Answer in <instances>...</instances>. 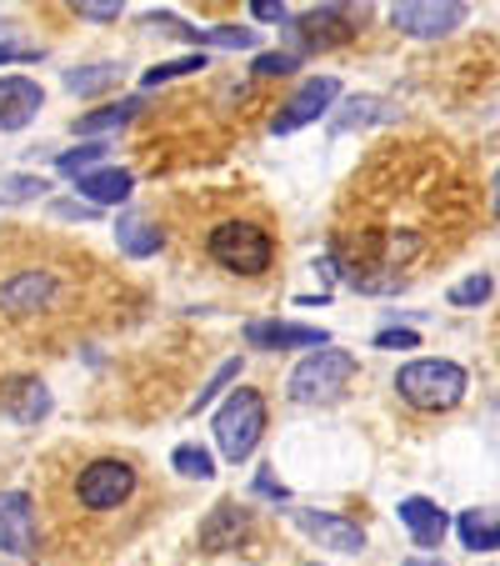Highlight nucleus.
<instances>
[{"instance_id": "28", "label": "nucleus", "mask_w": 500, "mask_h": 566, "mask_svg": "<svg viewBox=\"0 0 500 566\" xmlns=\"http://www.w3.org/2000/svg\"><path fill=\"white\" fill-rule=\"evenodd\" d=\"M296 65H300V51H266V55H256L251 61V75H296Z\"/></svg>"}, {"instance_id": "8", "label": "nucleus", "mask_w": 500, "mask_h": 566, "mask_svg": "<svg viewBox=\"0 0 500 566\" xmlns=\"http://www.w3.org/2000/svg\"><path fill=\"white\" fill-rule=\"evenodd\" d=\"M286 31L296 35L300 55L306 51H341V45H351V35H355V15L345 11V6H320V11L296 15V21L286 15Z\"/></svg>"}, {"instance_id": "25", "label": "nucleus", "mask_w": 500, "mask_h": 566, "mask_svg": "<svg viewBox=\"0 0 500 566\" xmlns=\"http://www.w3.org/2000/svg\"><path fill=\"white\" fill-rule=\"evenodd\" d=\"M205 65V55H181V61H166V65H150L146 75H140V86L146 91H160L166 81H181V75H195Z\"/></svg>"}, {"instance_id": "32", "label": "nucleus", "mask_w": 500, "mask_h": 566, "mask_svg": "<svg viewBox=\"0 0 500 566\" xmlns=\"http://www.w3.org/2000/svg\"><path fill=\"white\" fill-rule=\"evenodd\" d=\"M415 342H421L415 332H381V336H375V346H381V352H411Z\"/></svg>"}, {"instance_id": "29", "label": "nucleus", "mask_w": 500, "mask_h": 566, "mask_svg": "<svg viewBox=\"0 0 500 566\" xmlns=\"http://www.w3.org/2000/svg\"><path fill=\"white\" fill-rule=\"evenodd\" d=\"M480 301H490V276L480 271V276H466L460 286H450V306H480Z\"/></svg>"}, {"instance_id": "13", "label": "nucleus", "mask_w": 500, "mask_h": 566, "mask_svg": "<svg viewBox=\"0 0 500 566\" xmlns=\"http://www.w3.org/2000/svg\"><path fill=\"white\" fill-rule=\"evenodd\" d=\"M0 552H35V502L25 492H0Z\"/></svg>"}, {"instance_id": "7", "label": "nucleus", "mask_w": 500, "mask_h": 566, "mask_svg": "<svg viewBox=\"0 0 500 566\" xmlns=\"http://www.w3.org/2000/svg\"><path fill=\"white\" fill-rule=\"evenodd\" d=\"M336 101H341V81H336V75H310V81H300V86L280 101L270 130H276V136H290V130H300V126H316Z\"/></svg>"}, {"instance_id": "11", "label": "nucleus", "mask_w": 500, "mask_h": 566, "mask_svg": "<svg viewBox=\"0 0 500 566\" xmlns=\"http://www.w3.org/2000/svg\"><path fill=\"white\" fill-rule=\"evenodd\" d=\"M245 342L256 352H320V346H330V332L326 326H296V321H251Z\"/></svg>"}, {"instance_id": "16", "label": "nucleus", "mask_w": 500, "mask_h": 566, "mask_svg": "<svg viewBox=\"0 0 500 566\" xmlns=\"http://www.w3.org/2000/svg\"><path fill=\"white\" fill-rule=\"evenodd\" d=\"M81 196H86L91 206H120V201H130V191H136V176L130 171H120V166H110V171H91V176H81Z\"/></svg>"}, {"instance_id": "2", "label": "nucleus", "mask_w": 500, "mask_h": 566, "mask_svg": "<svg viewBox=\"0 0 500 566\" xmlns=\"http://www.w3.org/2000/svg\"><path fill=\"white\" fill-rule=\"evenodd\" d=\"M205 256L231 276H266L276 266V241H270L266 226L231 216V221H215L205 231Z\"/></svg>"}, {"instance_id": "34", "label": "nucleus", "mask_w": 500, "mask_h": 566, "mask_svg": "<svg viewBox=\"0 0 500 566\" xmlns=\"http://www.w3.org/2000/svg\"><path fill=\"white\" fill-rule=\"evenodd\" d=\"M256 492H260V496H270V502H286V486H276V471H270V467H260Z\"/></svg>"}, {"instance_id": "30", "label": "nucleus", "mask_w": 500, "mask_h": 566, "mask_svg": "<svg viewBox=\"0 0 500 566\" xmlns=\"http://www.w3.org/2000/svg\"><path fill=\"white\" fill-rule=\"evenodd\" d=\"M235 376H241V356H231V361H225V366H215V376L201 386V396H195V407H191V411L211 407V396H215V391H225V386H231Z\"/></svg>"}, {"instance_id": "21", "label": "nucleus", "mask_w": 500, "mask_h": 566, "mask_svg": "<svg viewBox=\"0 0 500 566\" xmlns=\"http://www.w3.org/2000/svg\"><path fill=\"white\" fill-rule=\"evenodd\" d=\"M395 106L391 101H375V96H361V101H345L330 120V130H361V126H375V120H391Z\"/></svg>"}, {"instance_id": "33", "label": "nucleus", "mask_w": 500, "mask_h": 566, "mask_svg": "<svg viewBox=\"0 0 500 566\" xmlns=\"http://www.w3.org/2000/svg\"><path fill=\"white\" fill-rule=\"evenodd\" d=\"M251 15H256V21H280L286 25V6H280V0H251Z\"/></svg>"}, {"instance_id": "14", "label": "nucleus", "mask_w": 500, "mask_h": 566, "mask_svg": "<svg viewBox=\"0 0 500 566\" xmlns=\"http://www.w3.org/2000/svg\"><path fill=\"white\" fill-rule=\"evenodd\" d=\"M45 91L31 75H0V130H21L41 116Z\"/></svg>"}, {"instance_id": "15", "label": "nucleus", "mask_w": 500, "mask_h": 566, "mask_svg": "<svg viewBox=\"0 0 500 566\" xmlns=\"http://www.w3.org/2000/svg\"><path fill=\"white\" fill-rule=\"evenodd\" d=\"M401 526L411 532L415 546L436 552V546L446 542V532H450V516H446V506H436L430 496H405L401 502Z\"/></svg>"}, {"instance_id": "6", "label": "nucleus", "mask_w": 500, "mask_h": 566, "mask_svg": "<svg viewBox=\"0 0 500 566\" xmlns=\"http://www.w3.org/2000/svg\"><path fill=\"white\" fill-rule=\"evenodd\" d=\"M61 296H65V281L55 276V271H41V266H25V271L0 281V311L15 321L45 316V311H55Z\"/></svg>"}, {"instance_id": "17", "label": "nucleus", "mask_w": 500, "mask_h": 566, "mask_svg": "<svg viewBox=\"0 0 500 566\" xmlns=\"http://www.w3.org/2000/svg\"><path fill=\"white\" fill-rule=\"evenodd\" d=\"M116 241H120V251H126V256H136V261H146V256H156V251H160V231L146 221V211H136V206H126V211H120Z\"/></svg>"}, {"instance_id": "35", "label": "nucleus", "mask_w": 500, "mask_h": 566, "mask_svg": "<svg viewBox=\"0 0 500 566\" xmlns=\"http://www.w3.org/2000/svg\"><path fill=\"white\" fill-rule=\"evenodd\" d=\"M401 566H446V562H440V556H405Z\"/></svg>"}, {"instance_id": "20", "label": "nucleus", "mask_w": 500, "mask_h": 566, "mask_svg": "<svg viewBox=\"0 0 500 566\" xmlns=\"http://www.w3.org/2000/svg\"><path fill=\"white\" fill-rule=\"evenodd\" d=\"M120 86V65L116 61H96V65H75L65 71V91L71 96H100V91Z\"/></svg>"}, {"instance_id": "36", "label": "nucleus", "mask_w": 500, "mask_h": 566, "mask_svg": "<svg viewBox=\"0 0 500 566\" xmlns=\"http://www.w3.org/2000/svg\"><path fill=\"white\" fill-rule=\"evenodd\" d=\"M490 206H496V221H500V166H496V181H490Z\"/></svg>"}, {"instance_id": "1", "label": "nucleus", "mask_w": 500, "mask_h": 566, "mask_svg": "<svg viewBox=\"0 0 500 566\" xmlns=\"http://www.w3.org/2000/svg\"><path fill=\"white\" fill-rule=\"evenodd\" d=\"M395 391L411 411H456L470 391V376L446 356H415L395 371Z\"/></svg>"}, {"instance_id": "31", "label": "nucleus", "mask_w": 500, "mask_h": 566, "mask_svg": "<svg viewBox=\"0 0 500 566\" xmlns=\"http://www.w3.org/2000/svg\"><path fill=\"white\" fill-rule=\"evenodd\" d=\"M75 11L86 15V21H116V15H120V0H86V6H75Z\"/></svg>"}, {"instance_id": "9", "label": "nucleus", "mask_w": 500, "mask_h": 566, "mask_svg": "<svg viewBox=\"0 0 500 566\" xmlns=\"http://www.w3.org/2000/svg\"><path fill=\"white\" fill-rule=\"evenodd\" d=\"M290 522H296L300 536H310V542H320L326 552H365V526H355L351 516H336V512H316V506H300V512H290Z\"/></svg>"}, {"instance_id": "18", "label": "nucleus", "mask_w": 500, "mask_h": 566, "mask_svg": "<svg viewBox=\"0 0 500 566\" xmlns=\"http://www.w3.org/2000/svg\"><path fill=\"white\" fill-rule=\"evenodd\" d=\"M450 526L460 532V542H466L470 552H500V516L490 512V506H470V512H460Z\"/></svg>"}, {"instance_id": "10", "label": "nucleus", "mask_w": 500, "mask_h": 566, "mask_svg": "<svg viewBox=\"0 0 500 566\" xmlns=\"http://www.w3.org/2000/svg\"><path fill=\"white\" fill-rule=\"evenodd\" d=\"M466 21V6H436V0H415V6H395L391 11V25L405 35H415V41H440V35H450L456 25Z\"/></svg>"}, {"instance_id": "4", "label": "nucleus", "mask_w": 500, "mask_h": 566, "mask_svg": "<svg viewBox=\"0 0 500 566\" xmlns=\"http://www.w3.org/2000/svg\"><path fill=\"white\" fill-rule=\"evenodd\" d=\"M71 492H75V506H81V512L106 516V512H120L126 502H136L140 471L120 457H96V461H86V467L75 471Z\"/></svg>"}, {"instance_id": "5", "label": "nucleus", "mask_w": 500, "mask_h": 566, "mask_svg": "<svg viewBox=\"0 0 500 566\" xmlns=\"http://www.w3.org/2000/svg\"><path fill=\"white\" fill-rule=\"evenodd\" d=\"M260 437H266V396L241 386V391H231L225 407L215 411V447H221L225 461L241 467V461L260 447Z\"/></svg>"}, {"instance_id": "12", "label": "nucleus", "mask_w": 500, "mask_h": 566, "mask_svg": "<svg viewBox=\"0 0 500 566\" xmlns=\"http://www.w3.org/2000/svg\"><path fill=\"white\" fill-rule=\"evenodd\" d=\"M0 411L21 427H35V421L51 417V391H45L41 376H6L0 381Z\"/></svg>"}, {"instance_id": "26", "label": "nucleus", "mask_w": 500, "mask_h": 566, "mask_svg": "<svg viewBox=\"0 0 500 566\" xmlns=\"http://www.w3.org/2000/svg\"><path fill=\"white\" fill-rule=\"evenodd\" d=\"M205 45H221V51H251V45H260L256 31H245V25H215V31L201 35Z\"/></svg>"}, {"instance_id": "23", "label": "nucleus", "mask_w": 500, "mask_h": 566, "mask_svg": "<svg viewBox=\"0 0 500 566\" xmlns=\"http://www.w3.org/2000/svg\"><path fill=\"white\" fill-rule=\"evenodd\" d=\"M51 191L45 176H0V206H25V201H41Z\"/></svg>"}, {"instance_id": "3", "label": "nucleus", "mask_w": 500, "mask_h": 566, "mask_svg": "<svg viewBox=\"0 0 500 566\" xmlns=\"http://www.w3.org/2000/svg\"><path fill=\"white\" fill-rule=\"evenodd\" d=\"M351 376H355L351 352H341V346H320V352H310L306 361L290 371L286 396L296 401V407H330V401H341L345 396Z\"/></svg>"}, {"instance_id": "27", "label": "nucleus", "mask_w": 500, "mask_h": 566, "mask_svg": "<svg viewBox=\"0 0 500 566\" xmlns=\"http://www.w3.org/2000/svg\"><path fill=\"white\" fill-rule=\"evenodd\" d=\"M35 55H41V45L25 41L15 21H0V61H35Z\"/></svg>"}, {"instance_id": "24", "label": "nucleus", "mask_w": 500, "mask_h": 566, "mask_svg": "<svg viewBox=\"0 0 500 566\" xmlns=\"http://www.w3.org/2000/svg\"><path fill=\"white\" fill-rule=\"evenodd\" d=\"M171 467L181 471L185 481H215V457L205 447H175L171 451Z\"/></svg>"}, {"instance_id": "19", "label": "nucleus", "mask_w": 500, "mask_h": 566, "mask_svg": "<svg viewBox=\"0 0 500 566\" xmlns=\"http://www.w3.org/2000/svg\"><path fill=\"white\" fill-rule=\"evenodd\" d=\"M140 116V96H126V101H110V106H100V111H91V116H81L75 120V136H91V140H100L106 130H116V126H130V120Z\"/></svg>"}, {"instance_id": "22", "label": "nucleus", "mask_w": 500, "mask_h": 566, "mask_svg": "<svg viewBox=\"0 0 500 566\" xmlns=\"http://www.w3.org/2000/svg\"><path fill=\"white\" fill-rule=\"evenodd\" d=\"M106 156H110V146H106V140H86V146L65 150V156L55 160V171H61V176H71V181H81V176H91V166H96V160H106Z\"/></svg>"}]
</instances>
